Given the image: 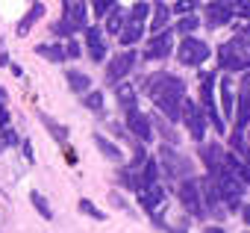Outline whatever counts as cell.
<instances>
[{"label":"cell","mask_w":250,"mask_h":233,"mask_svg":"<svg viewBox=\"0 0 250 233\" xmlns=\"http://www.w3.org/2000/svg\"><path fill=\"white\" fill-rule=\"evenodd\" d=\"M147 92L156 100V106L168 115V121H180L183 100H186V83L171 74H156L147 80Z\"/></svg>","instance_id":"6da1fadb"},{"label":"cell","mask_w":250,"mask_h":233,"mask_svg":"<svg viewBox=\"0 0 250 233\" xmlns=\"http://www.w3.org/2000/svg\"><path fill=\"white\" fill-rule=\"evenodd\" d=\"M218 62L227 71H244L247 68V30H241V36H235L232 42L221 45Z\"/></svg>","instance_id":"7a4b0ae2"},{"label":"cell","mask_w":250,"mask_h":233,"mask_svg":"<svg viewBox=\"0 0 250 233\" xmlns=\"http://www.w3.org/2000/svg\"><path fill=\"white\" fill-rule=\"evenodd\" d=\"M209 45L206 42H200V39H191V36H186L183 39V45L177 47V56H180V62L183 65H200V62H206L209 59Z\"/></svg>","instance_id":"3957f363"},{"label":"cell","mask_w":250,"mask_h":233,"mask_svg":"<svg viewBox=\"0 0 250 233\" xmlns=\"http://www.w3.org/2000/svg\"><path fill=\"white\" fill-rule=\"evenodd\" d=\"M183 103H186L183 106V118H186V127H188L191 139L203 142V136H206V115H203V109L197 103H191V100H183Z\"/></svg>","instance_id":"277c9868"},{"label":"cell","mask_w":250,"mask_h":233,"mask_svg":"<svg viewBox=\"0 0 250 233\" xmlns=\"http://www.w3.org/2000/svg\"><path fill=\"white\" fill-rule=\"evenodd\" d=\"M180 201H183V207L191 212V215H206L203 212V204H200V192H197V180L194 177H186L183 180V186H180Z\"/></svg>","instance_id":"5b68a950"},{"label":"cell","mask_w":250,"mask_h":233,"mask_svg":"<svg viewBox=\"0 0 250 233\" xmlns=\"http://www.w3.org/2000/svg\"><path fill=\"white\" fill-rule=\"evenodd\" d=\"M171 50H174V39H171V30H159V33H156V36L147 42L145 59H165Z\"/></svg>","instance_id":"8992f818"},{"label":"cell","mask_w":250,"mask_h":233,"mask_svg":"<svg viewBox=\"0 0 250 233\" xmlns=\"http://www.w3.org/2000/svg\"><path fill=\"white\" fill-rule=\"evenodd\" d=\"M62 6H65V18L62 24L77 33L80 27H85V6H83V0H62Z\"/></svg>","instance_id":"52a82bcc"},{"label":"cell","mask_w":250,"mask_h":233,"mask_svg":"<svg viewBox=\"0 0 250 233\" xmlns=\"http://www.w3.org/2000/svg\"><path fill=\"white\" fill-rule=\"evenodd\" d=\"M133 62H136V53H133V50H124L121 56H115V59L109 62V71H106L109 83H118L121 77H127L130 68H133Z\"/></svg>","instance_id":"ba28073f"},{"label":"cell","mask_w":250,"mask_h":233,"mask_svg":"<svg viewBox=\"0 0 250 233\" xmlns=\"http://www.w3.org/2000/svg\"><path fill=\"white\" fill-rule=\"evenodd\" d=\"M127 127L133 130V136H136L139 142H147V139H150V133H153V130H150V121H147V115H142V112H139V106L127 112Z\"/></svg>","instance_id":"9c48e42d"},{"label":"cell","mask_w":250,"mask_h":233,"mask_svg":"<svg viewBox=\"0 0 250 233\" xmlns=\"http://www.w3.org/2000/svg\"><path fill=\"white\" fill-rule=\"evenodd\" d=\"M162 163H165V171L171 174V177H188L191 174V168H188V160L186 157H177L174 151H168V148H162Z\"/></svg>","instance_id":"30bf717a"},{"label":"cell","mask_w":250,"mask_h":233,"mask_svg":"<svg viewBox=\"0 0 250 233\" xmlns=\"http://www.w3.org/2000/svg\"><path fill=\"white\" fill-rule=\"evenodd\" d=\"M165 201V189L159 186V183H153V186H145V192L139 195V204H142V210L145 212H153L159 204Z\"/></svg>","instance_id":"8fae6325"},{"label":"cell","mask_w":250,"mask_h":233,"mask_svg":"<svg viewBox=\"0 0 250 233\" xmlns=\"http://www.w3.org/2000/svg\"><path fill=\"white\" fill-rule=\"evenodd\" d=\"M206 15H209V27L215 30V27L229 24V18H232V6H229V3H209Z\"/></svg>","instance_id":"7c38bea8"},{"label":"cell","mask_w":250,"mask_h":233,"mask_svg":"<svg viewBox=\"0 0 250 233\" xmlns=\"http://www.w3.org/2000/svg\"><path fill=\"white\" fill-rule=\"evenodd\" d=\"M85 47H88V56H91L94 62H100V59L106 56V45H103L97 27H88V30H85Z\"/></svg>","instance_id":"4fadbf2b"},{"label":"cell","mask_w":250,"mask_h":233,"mask_svg":"<svg viewBox=\"0 0 250 233\" xmlns=\"http://www.w3.org/2000/svg\"><path fill=\"white\" fill-rule=\"evenodd\" d=\"M142 36H145V24H133V21H130V24H124V30L118 33V39H121V45H124V47L136 45Z\"/></svg>","instance_id":"5bb4252c"},{"label":"cell","mask_w":250,"mask_h":233,"mask_svg":"<svg viewBox=\"0 0 250 233\" xmlns=\"http://www.w3.org/2000/svg\"><path fill=\"white\" fill-rule=\"evenodd\" d=\"M106 15H109V21H106V30H109V33H121V30H124V24L130 21V18H127V12H124L121 6H112Z\"/></svg>","instance_id":"9a60e30c"},{"label":"cell","mask_w":250,"mask_h":233,"mask_svg":"<svg viewBox=\"0 0 250 233\" xmlns=\"http://www.w3.org/2000/svg\"><path fill=\"white\" fill-rule=\"evenodd\" d=\"M118 106H121L124 112L136 109V89H133V86H121V89H118Z\"/></svg>","instance_id":"2e32d148"},{"label":"cell","mask_w":250,"mask_h":233,"mask_svg":"<svg viewBox=\"0 0 250 233\" xmlns=\"http://www.w3.org/2000/svg\"><path fill=\"white\" fill-rule=\"evenodd\" d=\"M168 15H171V9H168L165 3H156V9H153V21H150V30H153V33L165 30V27H168Z\"/></svg>","instance_id":"e0dca14e"},{"label":"cell","mask_w":250,"mask_h":233,"mask_svg":"<svg viewBox=\"0 0 250 233\" xmlns=\"http://www.w3.org/2000/svg\"><path fill=\"white\" fill-rule=\"evenodd\" d=\"M65 77H68V86L74 89V92H88L91 89V80L85 77V74H80V71H65Z\"/></svg>","instance_id":"ac0fdd59"},{"label":"cell","mask_w":250,"mask_h":233,"mask_svg":"<svg viewBox=\"0 0 250 233\" xmlns=\"http://www.w3.org/2000/svg\"><path fill=\"white\" fill-rule=\"evenodd\" d=\"M94 145H97V151L106 157V160H112V163H121V148H115L109 139H103V136H97L94 139Z\"/></svg>","instance_id":"d6986e66"},{"label":"cell","mask_w":250,"mask_h":233,"mask_svg":"<svg viewBox=\"0 0 250 233\" xmlns=\"http://www.w3.org/2000/svg\"><path fill=\"white\" fill-rule=\"evenodd\" d=\"M221 103H224V115L229 118L232 115V80L229 77L221 80Z\"/></svg>","instance_id":"ffe728a7"},{"label":"cell","mask_w":250,"mask_h":233,"mask_svg":"<svg viewBox=\"0 0 250 233\" xmlns=\"http://www.w3.org/2000/svg\"><path fill=\"white\" fill-rule=\"evenodd\" d=\"M42 15H44V6H42V3H33L30 15H27V18L21 21V27H18V36H27V33H30V27H33V24H36Z\"/></svg>","instance_id":"44dd1931"},{"label":"cell","mask_w":250,"mask_h":233,"mask_svg":"<svg viewBox=\"0 0 250 233\" xmlns=\"http://www.w3.org/2000/svg\"><path fill=\"white\" fill-rule=\"evenodd\" d=\"M36 53H39V56H44V59H50V62H62V59H68V56H65V50H62L59 45H39V47H36Z\"/></svg>","instance_id":"7402d4cb"},{"label":"cell","mask_w":250,"mask_h":233,"mask_svg":"<svg viewBox=\"0 0 250 233\" xmlns=\"http://www.w3.org/2000/svg\"><path fill=\"white\" fill-rule=\"evenodd\" d=\"M147 15H150V3H145V0H139V3H136V6L130 9V15H127V18H130L133 24H145V21H147Z\"/></svg>","instance_id":"603a6c76"},{"label":"cell","mask_w":250,"mask_h":233,"mask_svg":"<svg viewBox=\"0 0 250 233\" xmlns=\"http://www.w3.org/2000/svg\"><path fill=\"white\" fill-rule=\"evenodd\" d=\"M39 118H42V124H44V127H47V130L56 136V142H62V145L68 142V130H65V127H59L53 118H47V115H39Z\"/></svg>","instance_id":"cb8c5ba5"},{"label":"cell","mask_w":250,"mask_h":233,"mask_svg":"<svg viewBox=\"0 0 250 233\" xmlns=\"http://www.w3.org/2000/svg\"><path fill=\"white\" fill-rule=\"evenodd\" d=\"M203 160H206V165H209V171H212V174L224 165V163H221V151H218V148H203ZM212 174H209V177H212Z\"/></svg>","instance_id":"d4e9b609"},{"label":"cell","mask_w":250,"mask_h":233,"mask_svg":"<svg viewBox=\"0 0 250 233\" xmlns=\"http://www.w3.org/2000/svg\"><path fill=\"white\" fill-rule=\"evenodd\" d=\"M30 201H33V207L39 210V215H42V218H53V210H50V204L44 201V195H39V192H30Z\"/></svg>","instance_id":"484cf974"},{"label":"cell","mask_w":250,"mask_h":233,"mask_svg":"<svg viewBox=\"0 0 250 233\" xmlns=\"http://www.w3.org/2000/svg\"><path fill=\"white\" fill-rule=\"evenodd\" d=\"M80 212H83V215H88V218H97V221H106V212H100V210H97V207H94L91 201H85V198L80 201Z\"/></svg>","instance_id":"4316f807"},{"label":"cell","mask_w":250,"mask_h":233,"mask_svg":"<svg viewBox=\"0 0 250 233\" xmlns=\"http://www.w3.org/2000/svg\"><path fill=\"white\" fill-rule=\"evenodd\" d=\"M232 151H238V157H244L247 154V142H244V127H235V133H232Z\"/></svg>","instance_id":"83f0119b"},{"label":"cell","mask_w":250,"mask_h":233,"mask_svg":"<svg viewBox=\"0 0 250 233\" xmlns=\"http://www.w3.org/2000/svg\"><path fill=\"white\" fill-rule=\"evenodd\" d=\"M197 24H200V21H197V18H194V12H191V15H183V21L177 24V30H180L183 36H188V33H194V30H197Z\"/></svg>","instance_id":"f1b7e54d"},{"label":"cell","mask_w":250,"mask_h":233,"mask_svg":"<svg viewBox=\"0 0 250 233\" xmlns=\"http://www.w3.org/2000/svg\"><path fill=\"white\" fill-rule=\"evenodd\" d=\"M83 94H85L83 100H85L88 109H103V94H100V92H91V89H88V92H83Z\"/></svg>","instance_id":"f546056e"},{"label":"cell","mask_w":250,"mask_h":233,"mask_svg":"<svg viewBox=\"0 0 250 233\" xmlns=\"http://www.w3.org/2000/svg\"><path fill=\"white\" fill-rule=\"evenodd\" d=\"M91 6H94V15H106L115 6V0H91Z\"/></svg>","instance_id":"4dcf8cb0"},{"label":"cell","mask_w":250,"mask_h":233,"mask_svg":"<svg viewBox=\"0 0 250 233\" xmlns=\"http://www.w3.org/2000/svg\"><path fill=\"white\" fill-rule=\"evenodd\" d=\"M174 9H177L180 15H188V12H194V9H197V0H180Z\"/></svg>","instance_id":"1f68e13d"},{"label":"cell","mask_w":250,"mask_h":233,"mask_svg":"<svg viewBox=\"0 0 250 233\" xmlns=\"http://www.w3.org/2000/svg\"><path fill=\"white\" fill-rule=\"evenodd\" d=\"M65 56H74V59H77V56H80V45H77V42H68V45H65Z\"/></svg>","instance_id":"d6a6232c"},{"label":"cell","mask_w":250,"mask_h":233,"mask_svg":"<svg viewBox=\"0 0 250 233\" xmlns=\"http://www.w3.org/2000/svg\"><path fill=\"white\" fill-rule=\"evenodd\" d=\"M21 151H24L27 163H33V160H36V154H33V145H30V142H24V145H21Z\"/></svg>","instance_id":"836d02e7"},{"label":"cell","mask_w":250,"mask_h":233,"mask_svg":"<svg viewBox=\"0 0 250 233\" xmlns=\"http://www.w3.org/2000/svg\"><path fill=\"white\" fill-rule=\"evenodd\" d=\"M235 12H238L241 18H247V3H244V0H238V3H235Z\"/></svg>","instance_id":"e575fe53"},{"label":"cell","mask_w":250,"mask_h":233,"mask_svg":"<svg viewBox=\"0 0 250 233\" xmlns=\"http://www.w3.org/2000/svg\"><path fill=\"white\" fill-rule=\"evenodd\" d=\"M203 233H224V230H221V227H206Z\"/></svg>","instance_id":"d590c367"},{"label":"cell","mask_w":250,"mask_h":233,"mask_svg":"<svg viewBox=\"0 0 250 233\" xmlns=\"http://www.w3.org/2000/svg\"><path fill=\"white\" fill-rule=\"evenodd\" d=\"M212 3H229V0H212Z\"/></svg>","instance_id":"8d00e7d4"},{"label":"cell","mask_w":250,"mask_h":233,"mask_svg":"<svg viewBox=\"0 0 250 233\" xmlns=\"http://www.w3.org/2000/svg\"><path fill=\"white\" fill-rule=\"evenodd\" d=\"M174 233H183V230H174Z\"/></svg>","instance_id":"74e56055"},{"label":"cell","mask_w":250,"mask_h":233,"mask_svg":"<svg viewBox=\"0 0 250 233\" xmlns=\"http://www.w3.org/2000/svg\"><path fill=\"white\" fill-rule=\"evenodd\" d=\"M0 148H3V145H0Z\"/></svg>","instance_id":"f35d334b"}]
</instances>
